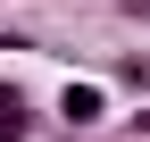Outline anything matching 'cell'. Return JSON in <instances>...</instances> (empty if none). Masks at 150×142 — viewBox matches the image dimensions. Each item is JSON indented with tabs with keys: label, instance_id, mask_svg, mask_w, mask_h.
Listing matches in <instances>:
<instances>
[{
	"label": "cell",
	"instance_id": "cell-1",
	"mask_svg": "<svg viewBox=\"0 0 150 142\" xmlns=\"http://www.w3.org/2000/svg\"><path fill=\"white\" fill-rule=\"evenodd\" d=\"M59 117H67L75 134H83V126H100V117H108V100H100V84H67V92H59Z\"/></svg>",
	"mask_w": 150,
	"mask_h": 142
},
{
	"label": "cell",
	"instance_id": "cell-2",
	"mask_svg": "<svg viewBox=\"0 0 150 142\" xmlns=\"http://www.w3.org/2000/svg\"><path fill=\"white\" fill-rule=\"evenodd\" d=\"M0 126H8L17 142H33V100L17 92V84H0Z\"/></svg>",
	"mask_w": 150,
	"mask_h": 142
},
{
	"label": "cell",
	"instance_id": "cell-3",
	"mask_svg": "<svg viewBox=\"0 0 150 142\" xmlns=\"http://www.w3.org/2000/svg\"><path fill=\"white\" fill-rule=\"evenodd\" d=\"M117 75L134 84V92H150V59H117Z\"/></svg>",
	"mask_w": 150,
	"mask_h": 142
},
{
	"label": "cell",
	"instance_id": "cell-4",
	"mask_svg": "<svg viewBox=\"0 0 150 142\" xmlns=\"http://www.w3.org/2000/svg\"><path fill=\"white\" fill-rule=\"evenodd\" d=\"M117 9H125V17H150V0H117Z\"/></svg>",
	"mask_w": 150,
	"mask_h": 142
},
{
	"label": "cell",
	"instance_id": "cell-5",
	"mask_svg": "<svg viewBox=\"0 0 150 142\" xmlns=\"http://www.w3.org/2000/svg\"><path fill=\"white\" fill-rule=\"evenodd\" d=\"M134 126H142V134H150V109H142V117H134Z\"/></svg>",
	"mask_w": 150,
	"mask_h": 142
}]
</instances>
